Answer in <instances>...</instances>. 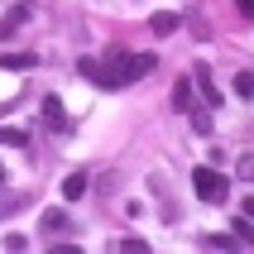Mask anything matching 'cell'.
<instances>
[{
	"instance_id": "cell-15",
	"label": "cell",
	"mask_w": 254,
	"mask_h": 254,
	"mask_svg": "<svg viewBox=\"0 0 254 254\" xmlns=\"http://www.w3.org/2000/svg\"><path fill=\"white\" fill-rule=\"evenodd\" d=\"M201 245H206V250H230V245H240V240H235V235H206Z\"/></svg>"
},
{
	"instance_id": "cell-7",
	"label": "cell",
	"mask_w": 254,
	"mask_h": 254,
	"mask_svg": "<svg viewBox=\"0 0 254 254\" xmlns=\"http://www.w3.org/2000/svg\"><path fill=\"white\" fill-rule=\"evenodd\" d=\"M192 91H197V82H192V77H178V86H173V101H178L183 111H192Z\"/></svg>"
},
{
	"instance_id": "cell-9",
	"label": "cell",
	"mask_w": 254,
	"mask_h": 254,
	"mask_svg": "<svg viewBox=\"0 0 254 254\" xmlns=\"http://www.w3.org/2000/svg\"><path fill=\"white\" fill-rule=\"evenodd\" d=\"M154 63H158L154 53H139V58H129V82H139L144 72H154Z\"/></svg>"
},
{
	"instance_id": "cell-13",
	"label": "cell",
	"mask_w": 254,
	"mask_h": 254,
	"mask_svg": "<svg viewBox=\"0 0 254 254\" xmlns=\"http://www.w3.org/2000/svg\"><path fill=\"white\" fill-rule=\"evenodd\" d=\"M235 96H245V101L254 96V72H240V77H235Z\"/></svg>"
},
{
	"instance_id": "cell-19",
	"label": "cell",
	"mask_w": 254,
	"mask_h": 254,
	"mask_svg": "<svg viewBox=\"0 0 254 254\" xmlns=\"http://www.w3.org/2000/svg\"><path fill=\"white\" fill-rule=\"evenodd\" d=\"M240 173H245V178H254V158H245V163H240Z\"/></svg>"
},
{
	"instance_id": "cell-6",
	"label": "cell",
	"mask_w": 254,
	"mask_h": 254,
	"mask_svg": "<svg viewBox=\"0 0 254 254\" xmlns=\"http://www.w3.org/2000/svg\"><path fill=\"white\" fill-rule=\"evenodd\" d=\"M63 197H67V201H82V197H86V173H67V183H63Z\"/></svg>"
},
{
	"instance_id": "cell-20",
	"label": "cell",
	"mask_w": 254,
	"mask_h": 254,
	"mask_svg": "<svg viewBox=\"0 0 254 254\" xmlns=\"http://www.w3.org/2000/svg\"><path fill=\"white\" fill-rule=\"evenodd\" d=\"M245 216H250V221H254V197H250V201H245Z\"/></svg>"
},
{
	"instance_id": "cell-4",
	"label": "cell",
	"mask_w": 254,
	"mask_h": 254,
	"mask_svg": "<svg viewBox=\"0 0 254 254\" xmlns=\"http://www.w3.org/2000/svg\"><path fill=\"white\" fill-rule=\"evenodd\" d=\"M24 206H34V197H29V192H5V197H0V221H5V216H14V211H24Z\"/></svg>"
},
{
	"instance_id": "cell-10",
	"label": "cell",
	"mask_w": 254,
	"mask_h": 254,
	"mask_svg": "<svg viewBox=\"0 0 254 254\" xmlns=\"http://www.w3.org/2000/svg\"><path fill=\"white\" fill-rule=\"evenodd\" d=\"M24 19H29V10H24V5H14V10L5 14V19H0V34H14V29L24 24Z\"/></svg>"
},
{
	"instance_id": "cell-2",
	"label": "cell",
	"mask_w": 254,
	"mask_h": 254,
	"mask_svg": "<svg viewBox=\"0 0 254 254\" xmlns=\"http://www.w3.org/2000/svg\"><path fill=\"white\" fill-rule=\"evenodd\" d=\"M96 86H106V91H115V86H125L129 82V53L125 48H115L106 63H96V77H91Z\"/></svg>"
},
{
	"instance_id": "cell-16",
	"label": "cell",
	"mask_w": 254,
	"mask_h": 254,
	"mask_svg": "<svg viewBox=\"0 0 254 254\" xmlns=\"http://www.w3.org/2000/svg\"><path fill=\"white\" fill-rule=\"evenodd\" d=\"M24 245H29V240L19 235V230H10V235H5V250H24Z\"/></svg>"
},
{
	"instance_id": "cell-1",
	"label": "cell",
	"mask_w": 254,
	"mask_h": 254,
	"mask_svg": "<svg viewBox=\"0 0 254 254\" xmlns=\"http://www.w3.org/2000/svg\"><path fill=\"white\" fill-rule=\"evenodd\" d=\"M192 187H197L201 201H211V206H221V201L230 197V178L221 168H211V163H201V168H192Z\"/></svg>"
},
{
	"instance_id": "cell-11",
	"label": "cell",
	"mask_w": 254,
	"mask_h": 254,
	"mask_svg": "<svg viewBox=\"0 0 254 254\" xmlns=\"http://www.w3.org/2000/svg\"><path fill=\"white\" fill-rule=\"evenodd\" d=\"M43 230H67V211H58V206H48V211H43Z\"/></svg>"
},
{
	"instance_id": "cell-5",
	"label": "cell",
	"mask_w": 254,
	"mask_h": 254,
	"mask_svg": "<svg viewBox=\"0 0 254 254\" xmlns=\"http://www.w3.org/2000/svg\"><path fill=\"white\" fill-rule=\"evenodd\" d=\"M178 24H183V19H178L173 10H154V14H149V29H154V34H173Z\"/></svg>"
},
{
	"instance_id": "cell-12",
	"label": "cell",
	"mask_w": 254,
	"mask_h": 254,
	"mask_svg": "<svg viewBox=\"0 0 254 254\" xmlns=\"http://www.w3.org/2000/svg\"><path fill=\"white\" fill-rule=\"evenodd\" d=\"M0 144H10V149H24L29 134H24V129H0Z\"/></svg>"
},
{
	"instance_id": "cell-8",
	"label": "cell",
	"mask_w": 254,
	"mask_h": 254,
	"mask_svg": "<svg viewBox=\"0 0 254 254\" xmlns=\"http://www.w3.org/2000/svg\"><path fill=\"white\" fill-rule=\"evenodd\" d=\"M192 82H197V91L206 96V106H221V91H216V82L206 77V72H192Z\"/></svg>"
},
{
	"instance_id": "cell-3",
	"label": "cell",
	"mask_w": 254,
	"mask_h": 254,
	"mask_svg": "<svg viewBox=\"0 0 254 254\" xmlns=\"http://www.w3.org/2000/svg\"><path fill=\"white\" fill-rule=\"evenodd\" d=\"M43 125H48V129H67V115H63V101H58V96L43 101Z\"/></svg>"
},
{
	"instance_id": "cell-17",
	"label": "cell",
	"mask_w": 254,
	"mask_h": 254,
	"mask_svg": "<svg viewBox=\"0 0 254 254\" xmlns=\"http://www.w3.org/2000/svg\"><path fill=\"white\" fill-rule=\"evenodd\" d=\"M192 129H197V134H206V129H211V120H206L201 111H192Z\"/></svg>"
},
{
	"instance_id": "cell-18",
	"label": "cell",
	"mask_w": 254,
	"mask_h": 254,
	"mask_svg": "<svg viewBox=\"0 0 254 254\" xmlns=\"http://www.w3.org/2000/svg\"><path fill=\"white\" fill-rule=\"evenodd\" d=\"M235 10H240L245 19H254V0H235Z\"/></svg>"
},
{
	"instance_id": "cell-14",
	"label": "cell",
	"mask_w": 254,
	"mask_h": 254,
	"mask_svg": "<svg viewBox=\"0 0 254 254\" xmlns=\"http://www.w3.org/2000/svg\"><path fill=\"white\" fill-rule=\"evenodd\" d=\"M230 230H235V240H240V245H254V226H250V216H245V221H235Z\"/></svg>"
},
{
	"instance_id": "cell-21",
	"label": "cell",
	"mask_w": 254,
	"mask_h": 254,
	"mask_svg": "<svg viewBox=\"0 0 254 254\" xmlns=\"http://www.w3.org/2000/svg\"><path fill=\"white\" fill-rule=\"evenodd\" d=\"M0 183H5V168H0Z\"/></svg>"
}]
</instances>
